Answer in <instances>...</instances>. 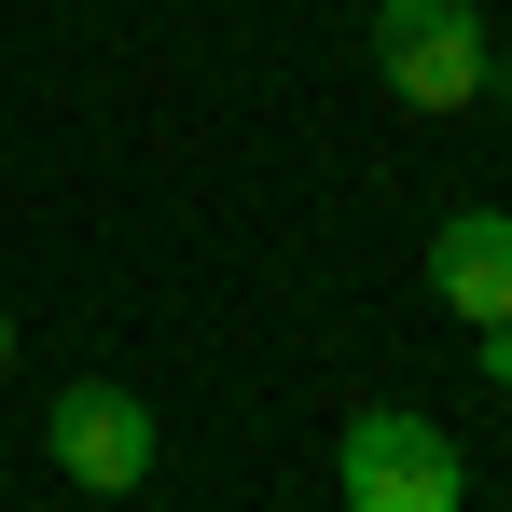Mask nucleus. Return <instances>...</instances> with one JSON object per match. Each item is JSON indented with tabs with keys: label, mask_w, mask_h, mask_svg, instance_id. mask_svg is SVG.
<instances>
[{
	"label": "nucleus",
	"mask_w": 512,
	"mask_h": 512,
	"mask_svg": "<svg viewBox=\"0 0 512 512\" xmlns=\"http://www.w3.org/2000/svg\"><path fill=\"white\" fill-rule=\"evenodd\" d=\"M485 97H512V42H485Z\"/></svg>",
	"instance_id": "nucleus-5"
},
{
	"label": "nucleus",
	"mask_w": 512,
	"mask_h": 512,
	"mask_svg": "<svg viewBox=\"0 0 512 512\" xmlns=\"http://www.w3.org/2000/svg\"><path fill=\"white\" fill-rule=\"evenodd\" d=\"M0 374H14V305H0Z\"/></svg>",
	"instance_id": "nucleus-6"
},
{
	"label": "nucleus",
	"mask_w": 512,
	"mask_h": 512,
	"mask_svg": "<svg viewBox=\"0 0 512 512\" xmlns=\"http://www.w3.org/2000/svg\"><path fill=\"white\" fill-rule=\"evenodd\" d=\"M333 485H346V512H471V457L416 402H360L333 443Z\"/></svg>",
	"instance_id": "nucleus-1"
},
{
	"label": "nucleus",
	"mask_w": 512,
	"mask_h": 512,
	"mask_svg": "<svg viewBox=\"0 0 512 512\" xmlns=\"http://www.w3.org/2000/svg\"><path fill=\"white\" fill-rule=\"evenodd\" d=\"M429 305L443 319H512V208H457L443 236H429Z\"/></svg>",
	"instance_id": "nucleus-4"
},
{
	"label": "nucleus",
	"mask_w": 512,
	"mask_h": 512,
	"mask_svg": "<svg viewBox=\"0 0 512 512\" xmlns=\"http://www.w3.org/2000/svg\"><path fill=\"white\" fill-rule=\"evenodd\" d=\"M42 457H56L84 499H139L153 457H167V416H153L125 374H70V388L42 402Z\"/></svg>",
	"instance_id": "nucleus-3"
},
{
	"label": "nucleus",
	"mask_w": 512,
	"mask_h": 512,
	"mask_svg": "<svg viewBox=\"0 0 512 512\" xmlns=\"http://www.w3.org/2000/svg\"><path fill=\"white\" fill-rule=\"evenodd\" d=\"M485 0H374V84L402 111H485Z\"/></svg>",
	"instance_id": "nucleus-2"
}]
</instances>
